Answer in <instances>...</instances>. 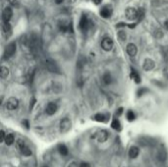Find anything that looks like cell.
I'll list each match as a JSON object with an SVG mask.
<instances>
[{"instance_id": "cell-3", "label": "cell", "mask_w": 168, "mask_h": 167, "mask_svg": "<svg viewBox=\"0 0 168 167\" xmlns=\"http://www.w3.org/2000/svg\"><path fill=\"white\" fill-rule=\"evenodd\" d=\"M101 48L105 51H110L113 48V41L112 38L106 36L101 41Z\"/></svg>"}, {"instance_id": "cell-30", "label": "cell", "mask_w": 168, "mask_h": 167, "mask_svg": "<svg viewBox=\"0 0 168 167\" xmlns=\"http://www.w3.org/2000/svg\"><path fill=\"white\" fill-rule=\"evenodd\" d=\"M80 167H91V165L86 162H82L80 164Z\"/></svg>"}, {"instance_id": "cell-24", "label": "cell", "mask_w": 168, "mask_h": 167, "mask_svg": "<svg viewBox=\"0 0 168 167\" xmlns=\"http://www.w3.org/2000/svg\"><path fill=\"white\" fill-rule=\"evenodd\" d=\"M117 38L120 41H125L126 39H127V35H126V33L124 31H119L118 33H117Z\"/></svg>"}, {"instance_id": "cell-14", "label": "cell", "mask_w": 168, "mask_h": 167, "mask_svg": "<svg viewBox=\"0 0 168 167\" xmlns=\"http://www.w3.org/2000/svg\"><path fill=\"white\" fill-rule=\"evenodd\" d=\"M140 153V149L137 146H132L130 149H129V157L132 158V159H135L139 156Z\"/></svg>"}, {"instance_id": "cell-5", "label": "cell", "mask_w": 168, "mask_h": 167, "mask_svg": "<svg viewBox=\"0 0 168 167\" xmlns=\"http://www.w3.org/2000/svg\"><path fill=\"white\" fill-rule=\"evenodd\" d=\"M71 121H70V119L68 118H64L61 120L60 122V131L62 133H66L68 132L70 129H71Z\"/></svg>"}, {"instance_id": "cell-4", "label": "cell", "mask_w": 168, "mask_h": 167, "mask_svg": "<svg viewBox=\"0 0 168 167\" xmlns=\"http://www.w3.org/2000/svg\"><path fill=\"white\" fill-rule=\"evenodd\" d=\"M125 16L130 21H135L137 20V9L133 7H128L125 10Z\"/></svg>"}, {"instance_id": "cell-31", "label": "cell", "mask_w": 168, "mask_h": 167, "mask_svg": "<svg viewBox=\"0 0 168 167\" xmlns=\"http://www.w3.org/2000/svg\"><path fill=\"white\" fill-rule=\"evenodd\" d=\"M68 167H79V166H78V164L76 162H72V163L69 164Z\"/></svg>"}, {"instance_id": "cell-27", "label": "cell", "mask_w": 168, "mask_h": 167, "mask_svg": "<svg viewBox=\"0 0 168 167\" xmlns=\"http://www.w3.org/2000/svg\"><path fill=\"white\" fill-rule=\"evenodd\" d=\"M5 133L4 131H2V130H0V143H2V141H4L5 140Z\"/></svg>"}, {"instance_id": "cell-21", "label": "cell", "mask_w": 168, "mask_h": 167, "mask_svg": "<svg viewBox=\"0 0 168 167\" xmlns=\"http://www.w3.org/2000/svg\"><path fill=\"white\" fill-rule=\"evenodd\" d=\"M111 127L114 130H116V131H120L121 130V124H120V121L118 119H113V121L111 123Z\"/></svg>"}, {"instance_id": "cell-8", "label": "cell", "mask_w": 168, "mask_h": 167, "mask_svg": "<svg viewBox=\"0 0 168 167\" xmlns=\"http://www.w3.org/2000/svg\"><path fill=\"white\" fill-rule=\"evenodd\" d=\"M126 52L130 57H135L138 53V47L136 46L135 43H129L126 47Z\"/></svg>"}, {"instance_id": "cell-28", "label": "cell", "mask_w": 168, "mask_h": 167, "mask_svg": "<svg viewBox=\"0 0 168 167\" xmlns=\"http://www.w3.org/2000/svg\"><path fill=\"white\" fill-rule=\"evenodd\" d=\"M155 36H156L157 38H162V36H163V33H162L161 31L157 30V31H156V33H155Z\"/></svg>"}, {"instance_id": "cell-1", "label": "cell", "mask_w": 168, "mask_h": 167, "mask_svg": "<svg viewBox=\"0 0 168 167\" xmlns=\"http://www.w3.org/2000/svg\"><path fill=\"white\" fill-rule=\"evenodd\" d=\"M16 43L15 42H11L6 46L5 48V51H4V58L5 59H8V58H11L12 56L15 54L16 52Z\"/></svg>"}, {"instance_id": "cell-33", "label": "cell", "mask_w": 168, "mask_h": 167, "mask_svg": "<svg viewBox=\"0 0 168 167\" xmlns=\"http://www.w3.org/2000/svg\"><path fill=\"white\" fill-rule=\"evenodd\" d=\"M92 1H94V4L99 5V4L101 3V1H102V0H92Z\"/></svg>"}, {"instance_id": "cell-26", "label": "cell", "mask_w": 168, "mask_h": 167, "mask_svg": "<svg viewBox=\"0 0 168 167\" xmlns=\"http://www.w3.org/2000/svg\"><path fill=\"white\" fill-rule=\"evenodd\" d=\"M127 119H128V121H134L136 119V114L132 111V110H129L127 112Z\"/></svg>"}, {"instance_id": "cell-25", "label": "cell", "mask_w": 168, "mask_h": 167, "mask_svg": "<svg viewBox=\"0 0 168 167\" xmlns=\"http://www.w3.org/2000/svg\"><path fill=\"white\" fill-rule=\"evenodd\" d=\"M58 151H59L60 154L64 155V156L68 154V149H67V148L64 145H60L59 146H58Z\"/></svg>"}, {"instance_id": "cell-18", "label": "cell", "mask_w": 168, "mask_h": 167, "mask_svg": "<svg viewBox=\"0 0 168 167\" xmlns=\"http://www.w3.org/2000/svg\"><path fill=\"white\" fill-rule=\"evenodd\" d=\"M4 141L6 143L7 146H11L14 144V141H15V137H14L13 134H8L7 136H5V140Z\"/></svg>"}, {"instance_id": "cell-13", "label": "cell", "mask_w": 168, "mask_h": 167, "mask_svg": "<svg viewBox=\"0 0 168 167\" xmlns=\"http://www.w3.org/2000/svg\"><path fill=\"white\" fill-rule=\"evenodd\" d=\"M45 111H46V114L47 115H53V114H55V112L57 111V104L54 103V102H50L47 104V106H46V109H45Z\"/></svg>"}, {"instance_id": "cell-12", "label": "cell", "mask_w": 168, "mask_h": 167, "mask_svg": "<svg viewBox=\"0 0 168 167\" xmlns=\"http://www.w3.org/2000/svg\"><path fill=\"white\" fill-rule=\"evenodd\" d=\"M108 136H109V134H108L107 131H105V130H101V131H99V133H97L96 139L99 143H104V141H107Z\"/></svg>"}, {"instance_id": "cell-11", "label": "cell", "mask_w": 168, "mask_h": 167, "mask_svg": "<svg viewBox=\"0 0 168 167\" xmlns=\"http://www.w3.org/2000/svg\"><path fill=\"white\" fill-rule=\"evenodd\" d=\"M100 16L102 17V18H104V19H108V18H110L111 15H112V8L110 6H104V7H102L101 9H100Z\"/></svg>"}, {"instance_id": "cell-32", "label": "cell", "mask_w": 168, "mask_h": 167, "mask_svg": "<svg viewBox=\"0 0 168 167\" xmlns=\"http://www.w3.org/2000/svg\"><path fill=\"white\" fill-rule=\"evenodd\" d=\"M122 112H123V108H122V107H121V108H119L118 110H117V115H121L122 114Z\"/></svg>"}, {"instance_id": "cell-6", "label": "cell", "mask_w": 168, "mask_h": 167, "mask_svg": "<svg viewBox=\"0 0 168 167\" xmlns=\"http://www.w3.org/2000/svg\"><path fill=\"white\" fill-rule=\"evenodd\" d=\"M155 62L153 61L152 59H150V58L145 59L144 64H142V69H144L145 71L150 72V71L155 69Z\"/></svg>"}, {"instance_id": "cell-9", "label": "cell", "mask_w": 168, "mask_h": 167, "mask_svg": "<svg viewBox=\"0 0 168 167\" xmlns=\"http://www.w3.org/2000/svg\"><path fill=\"white\" fill-rule=\"evenodd\" d=\"M58 26H59V29H60L61 32H63V33L71 32L72 33V24H71V23H67L65 21H61V22H59Z\"/></svg>"}, {"instance_id": "cell-10", "label": "cell", "mask_w": 168, "mask_h": 167, "mask_svg": "<svg viewBox=\"0 0 168 167\" xmlns=\"http://www.w3.org/2000/svg\"><path fill=\"white\" fill-rule=\"evenodd\" d=\"M12 16H13V10L10 6L6 7L3 10V12H2V18H3L4 22H9L11 18H12Z\"/></svg>"}, {"instance_id": "cell-29", "label": "cell", "mask_w": 168, "mask_h": 167, "mask_svg": "<svg viewBox=\"0 0 168 167\" xmlns=\"http://www.w3.org/2000/svg\"><path fill=\"white\" fill-rule=\"evenodd\" d=\"M9 2L13 6H18V0H9Z\"/></svg>"}, {"instance_id": "cell-7", "label": "cell", "mask_w": 168, "mask_h": 167, "mask_svg": "<svg viewBox=\"0 0 168 167\" xmlns=\"http://www.w3.org/2000/svg\"><path fill=\"white\" fill-rule=\"evenodd\" d=\"M19 106V100L16 97H10L6 102V107L8 110H15Z\"/></svg>"}, {"instance_id": "cell-17", "label": "cell", "mask_w": 168, "mask_h": 167, "mask_svg": "<svg viewBox=\"0 0 168 167\" xmlns=\"http://www.w3.org/2000/svg\"><path fill=\"white\" fill-rule=\"evenodd\" d=\"M131 71H132V72H131L130 77L132 78L134 81H135V83H137V84L141 83V77H140V75L138 74V72H136V71L134 70L133 68L131 69Z\"/></svg>"}, {"instance_id": "cell-15", "label": "cell", "mask_w": 168, "mask_h": 167, "mask_svg": "<svg viewBox=\"0 0 168 167\" xmlns=\"http://www.w3.org/2000/svg\"><path fill=\"white\" fill-rule=\"evenodd\" d=\"M2 30H3L4 35H6V36H10L12 35V28H11L9 22H4L3 26H2Z\"/></svg>"}, {"instance_id": "cell-22", "label": "cell", "mask_w": 168, "mask_h": 167, "mask_svg": "<svg viewBox=\"0 0 168 167\" xmlns=\"http://www.w3.org/2000/svg\"><path fill=\"white\" fill-rule=\"evenodd\" d=\"M20 151H21L22 153H23V155H25V156H30V155H32V151H30V149L28 148L26 145H25L23 148H21Z\"/></svg>"}, {"instance_id": "cell-34", "label": "cell", "mask_w": 168, "mask_h": 167, "mask_svg": "<svg viewBox=\"0 0 168 167\" xmlns=\"http://www.w3.org/2000/svg\"><path fill=\"white\" fill-rule=\"evenodd\" d=\"M163 25H164V28H165V29H166V30L168 31V19L164 22V24H163Z\"/></svg>"}, {"instance_id": "cell-20", "label": "cell", "mask_w": 168, "mask_h": 167, "mask_svg": "<svg viewBox=\"0 0 168 167\" xmlns=\"http://www.w3.org/2000/svg\"><path fill=\"white\" fill-rule=\"evenodd\" d=\"M145 9L144 8H139V9L137 10V20H138V22L142 21V20L145 18Z\"/></svg>"}, {"instance_id": "cell-35", "label": "cell", "mask_w": 168, "mask_h": 167, "mask_svg": "<svg viewBox=\"0 0 168 167\" xmlns=\"http://www.w3.org/2000/svg\"><path fill=\"white\" fill-rule=\"evenodd\" d=\"M63 1H64V0H55V2H56L57 4H61Z\"/></svg>"}, {"instance_id": "cell-23", "label": "cell", "mask_w": 168, "mask_h": 167, "mask_svg": "<svg viewBox=\"0 0 168 167\" xmlns=\"http://www.w3.org/2000/svg\"><path fill=\"white\" fill-rule=\"evenodd\" d=\"M94 119L96 121H99V122H105L107 119H106V116L104 114H101V113H99V114L94 115Z\"/></svg>"}, {"instance_id": "cell-36", "label": "cell", "mask_w": 168, "mask_h": 167, "mask_svg": "<svg viewBox=\"0 0 168 167\" xmlns=\"http://www.w3.org/2000/svg\"><path fill=\"white\" fill-rule=\"evenodd\" d=\"M43 167H48V166H47V165H44V166H43Z\"/></svg>"}, {"instance_id": "cell-16", "label": "cell", "mask_w": 168, "mask_h": 167, "mask_svg": "<svg viewBox=\"0 0 168 167\" xmlns=\"http://www.w3.org/2000/svg\"><path fill=\"white\" fill-rule=\"evenodd\" d=\"M9 76V69L5 66H0V78L6 79Z\"/></svg>"}, {"instance_id": "cell-19", "label": "cell", "mask_w": 168, "mask_h": 167, "mask_svg": "<svg viewBox=\"0 0 168 167\" xmlns=\"http://www.w3.org/2000/svg\"><path fill=\"white\" fill-rule=\"evenodd\" d=\"M102 81L105 85H110L112 83V76L110 73L106 72L102 77Z\"/></svg>"}, {"instance_id": "cell-2", "label": "cell", "mask_w": 168, "mask_h": 167, "mask_svg": "<svg viewBox=\"0 0 168 167\" xmlns=\"http://www.w3.org/2000/svg\"><path fill=\"white\" fill-rule=\"evenodd\" d=\"M79 27L82 32H86L89 27H91V22L89 21L88 17L86 15H83L81 17V20H80V23H79Z\"/></svg>"}]
</instances>
